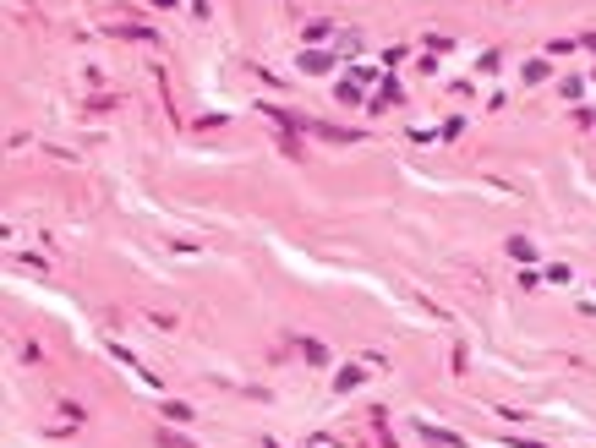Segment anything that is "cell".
I'll use <instances>...</instances> for the list:
<instances>
[{
  "mask_svg": "<svg viewBox=\"0 0 596 448\" xmlns=\"http://www.w3.org/2000/svg\"><path fill=\"white\" fill-rule=\"evenodd\" d=\"M416 432H421L427 443H438V448H459V438H454V432H444V427H416Z\"/></svg>",
  "mask_w": 596,
  "mask_h": 448,
  "instance_id": "obj_1",
  "label": "cell"
},
{
  "mask_svg": "<svg viewBox=\"0 0 596 448\" xmlns=\"http://www.w3.org/2000/svg\"><path fill=\"white\" fill-rule=\"evenodd\" d=\"M328 66H334V61H328V55H317V50H306V55H301V72H328Z\"/></svg>",
  "mask_w": 596,
  "mask_h": 448,
  "instance_id": "obj_2",
  "label": "cell"
}]
</instances>
